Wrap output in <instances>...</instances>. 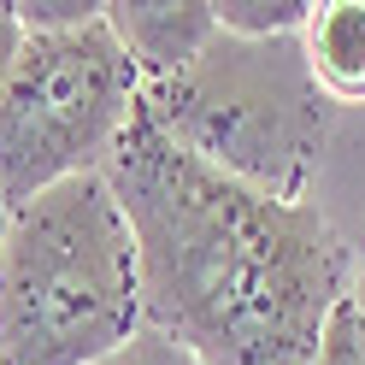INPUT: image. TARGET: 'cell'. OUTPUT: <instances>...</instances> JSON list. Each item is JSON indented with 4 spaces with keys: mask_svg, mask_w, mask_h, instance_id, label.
I'll return each mask as SVG.
<instances>
[{
    "mask_svg": "<svg viewBox=\"0 0 365 365\" xmlns=\"http://www.w3.org/2000/svg\"><path fill=\"white\" fill-rule=\"evenodd\" d=\"M218 30L242 36V41H277V36H301L312 6L307 0H212Z\"/></svg>",
    "mask_w": 365,
    "mask_h": 365,
    "instance_id": "cell-7",
    "label": "cell"
},
{
    "mask_svg": "<svg viewBox=\"0 0 365 365\" xmlns=\"http://www.w3.org/2000/svg\"><path fill=\"white\" fill-rule=\"evenodd\" d=\"M312 365H365V336H359V318H354V307H348V294H341V307L330 312Z\"/></svg>",
    "mask_w": 365,
    "mask_h": 365,
    "instance_id": "cell-9",
    "label": "cell"
},
{
    "mask_svg": "<svg viewBox=\"0 0 365 365\" xmlns=\"http://www.w3.org/2000/svg\"><path fill=\"white\" fill-rule=\"evenodd\" d=\"M142 271V324L200 365H312L348 294L318 200H271L171 148L142 112L106 159Z\"/></svg>",
    "mask_w": 365,
    "mask_h": 365,
    "instance_id": "cell-1",
    "label": "cell"
},
{
    "mask_svg": "<svg viewBox=\"0 0 365 365\" xmlns=\"http://www.w3.org/2000/svg\"><path fill=\"white\" fill-rule=\"evenodd\" d=\"M142 106V71L106 30V12L65 36H24L0 83V200L59 189L106 171Z\"/></svg>",
    "mask_w": 365,
    "mask_h": 365,
    "instance_id": "cell-4",
    "label": "cell"
},
{
    "mask_svg": "<svg viewBox=\"0 0 365 365\" xmlns=\"http://www.w3.org/2000/svg\"><path fill=\"white\" fill-rule=\"evenodd\" d=\"M18 48H24V24H18V12H12V6H0V83H6Z\"/></svg>",
    "mask_w": 365,
    "mask_h": 365,
    "instance_id": "cell-11",
    "label": "cell"
},
{
    "mask_svg": "<svg viewBox=\"0 0 365 365\" xmlns=\"http://www.w3.org/2000/svg\"><path fill=\"white\" fill-rule=\"evenodd\" d=\"M135 112L171 148L271 200H307L330 142V101L312 83L301 36L242 41L218 30L182 77L142 83Z\"/></svg>",
    "mask_w": 365,
    "mask_h": 365,
    "instance_id": "cell-3",
    "label": "cell"
},
{
    "mask_svg": "<svg viewBox=\"0 0 365 365\" xmlns=\"http://www.w3.org/2000/svg\"><path fill=\"white\" fill-rule=\"evenodd\" d=\"M106 30L135 59L142 83H165L212 48L218 12L212 0H106Z\"/></svg>",
    "mask_w": 365,
    "mask_h": 365,
    "instance_id": "cell-5",
    "label": "cell"
},
{
    "mask_svg": "<svg viewBox=\"0 0 365 365\" xmlns=\"http://www.w3.org/2000/svg\"><path fill=\"white\" fill-rule=\"evenodd\" d=\"M12 12H18V24H24V36H65V30L95 24L106 6L101 0H18Z\"/></svg>",
    "mask_w": 365,
    "mask_h": 365,
    "instance_id": "cell-8",
    "label": "cell"
},
{
    "mask_svg": "<svg viewBox=\"0 0 365 365\" xmlns=\"http://www.w3.org/2000/svg\"><path fill=\"white\" fill-rule=\"evenodd\" d=\"M142 330L135 236L101 171L12 207L0 242V365H101Z\"/></svg>",
    "mask_w": 365,
    "mask_h": 365,
    "instance_id": "cell-2",
    "label": "cell"
},
{
    "mask_svg": "<svg viewBox=\"0 0 365 365\" xmlns=\"http://www.w3.org/2000/svg\"><path fill=\"white\" fill-rule=\"evenodd\" d=\"M101 365H200V359H195L189 348H177L171 336H159V330H148V324H142V330H135L118 354H106Z\"/></svg>",
    "mask_w": 365,
    "mask_h": 365,
    "instance_id": "cell-10",
    "label": "cell"
},
{
    "mask_svg": "<svg viewBox=\"0 0 365 365\" xmlns=\"http://www.w3.org/2000/svg\"><path fill=\"white\" fill-rule=\"evenodd\" d=\"M301 48H307L312 83L324 101H341V106L365 101V0H324V6H312Z\"/></svg>",
    "mask_w": 365,
    "mask_h": 365,
    "instance_id": "cell-6",
    "label": "cell"
},
{
    "mask_svg": "<svg viewBox=\"0 0 365 365\" xmlns=\"http://www.w3.org/2000/svg\"><path fill=\"white\" fill-rule=\"evenodd\" d=\"M6 218H12V207H6V200H0V242H6Z\"/></svg>",
    "mask_w": 365,
    "mask_h": 365,
    "instance_id": "cell-13",
    "label": "cell"
},
{
    "mask_svg": "<svg viewBox=\"0 0 365 365\" xmlns=\"http://www.w3.org/2000/svg\"><path fill=\"white\" fill-rule=\"evenodd\" d=\"M348 307H354L359 336H365V247H359V271H354V283H348Z\"/></svg>",
    "mask_w": 365,
    "mask_h": 365,
    "instance_id": "cell-12",
    "label": "cell"
}]
</instances>
